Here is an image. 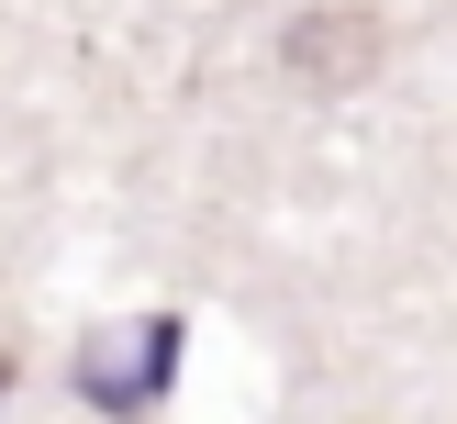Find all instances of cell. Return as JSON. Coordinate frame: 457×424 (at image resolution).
Here are the masks:
<instances>
[{
    "label": "cell",
    "instance_id": "3",
    "mask_svg": "<svg viewBox=\"0 0 457 424\" xmlns=\"http://www.w3.org/2000/svg\"><path fill=\"white\" fill-rule=\"evenodd\" d=\"M12 379H22V357H12V346H0V402H12Z\"/></svg>",
    "mask_w": 457,
    "mask_h": 424
},
{
    "label": "cell",
    "instance_id": "1",
    "mask_svg": "<svg viewBox=\"0 0 457 424\" xmlns=\"http://www.w3.org/2000/svg\"><path fill=\"white\" fill-rule=\"evenodd\" d=\"M67 379H79L89 413L145 424L156 402H168V379H179V312H145V324H123V335H89V357Z\"/></svg>",
    "mask_w": 457,
    "mask_h": 424
},
{
    "label": "cell",
    "instance_id": "2",
    "mask_svg": "<svg viewBox=\"0 0 457 424\" xmlns=\"http://www.w3.org/2000/svg\"><path fill=\"white\" fill-rule=\"evenodd\" d=\"M379 56H391V22L357 12V0H324V12H302V22L279 34V67H290L302 89H369Z\"/></svg>",
    "mask_w": 457,
    "mask_h": 424
}]
</instances>
